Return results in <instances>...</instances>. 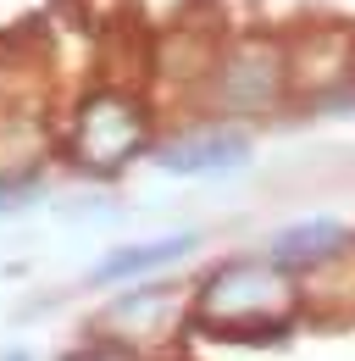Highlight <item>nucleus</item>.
Here are the masks:
<instances>
[{"label": "nucleus", "instance_id": "f257e3e1", "mask_svg": "<svg viewBox=\"0 0 355 361\" xmlns=\"http://www.w3.org/2000/svg\"><path fill=\"white\" fill-rule=\"evenodd\" d=\"M294 312V283L283 262H228L200 289V317L217 322L222 334H266L283 328Z\"/></svg>", "mask_w": 355, "mask_h": 361}, {"label": "nucleus", "instance_id": "f03ea898", "mask_svg": "<svg viewBox=\"0 0 355 361\" xmlns=\"http://www.w3.org/2000/svg\"><path fill=\"white\" fill-rule=\"evenodd\" d=\"M294 84V61L272 39H239L233 50H222L206 73V100L222 117H256L272 111Z\"/></svg>", "mask_w": 355, "mask_h": 361}, {"label": "nucleus", "instance_id": "7ed1b4c3", "mask_svg": "<svg viewBox=\"0 0 355 361\" xmlns=\"http://www.w3.org/2000/svg\"><path fill=\"white\" fill-rule=\"evenodd\" d=\"M73 145H78V161L84 167H123L133 150L144 145V111L133 106L128 94H94L78 111V128H73Z\"/></svg>", "mask_w": 355, "mask_h": 361}, {"label": "nucleus", "instance_id": "20e7f679", "mask_svg": "<svg viewBox=\"0 0 355 361\" xmlns=\"http://www.w3.org/2000/svg\"><path fill=\"white\" fill-rule=\"evenodd\" d=\"M250 134L244 128H206V134H183L161 150V167L178 173V178H211V173H233L250 161Z\"/></svg>", "mask_w": 355, "mask_h": 361}, {"label": "nucleus", "instance_id": "39448f33", "mask_svg": "<svg viewBox=\"0 0 355 361\" xmlns=\"http://www.w3.org/2000/svg\"><path fill=\"white\" fill-rule=\"evenodd\" d=\"M344 245H350V228L339 223V217H306V223L278 228L266 250L283 267H316V262H333Z\"/></svg>", "mask_w": 355, "mask_h": 361}, {"label": "nucleus", "instance_id": "423d86ee", "mask_svg": "<svg viewBox=\"0 0 355 361\" xmlns=\"http://www.w3.org/2000/svg\"><path fill=\"white\" fill-rule=\"evenodd\" d=\"M194 250V233H167V239H144V245H123V250H111L100 267H94V283H123V278H139V272L150 267H167L178 256H189Z\"/></svg>", "mask_w": 355, "mask_h": 361}, {"label": "nucleus", "instance_id": "0eeeda50", "mask_svg": "<svg viewBox=\"0 0 355 361\" xmlns=\"http://www.w3.org/2000/svg\"><path fill=\"white\" fill-rule=\"evenodd\" d=\"M0 361H28V356H17V350H11V356H0Z\"/></svg>", "mask_w": 355, "mask_h": 361}]
</instances>
